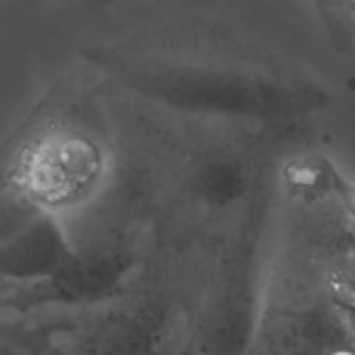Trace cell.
<instances>
[{
  "label": "cell",
  "mask_w": 355,
  "mask_h": 355,
  "mask_svg": "<svg viewBox=\"0 0 355 355\" xmlns=\"http://www.w3.org/2000/svg\"><path fill=\"white\" fill-rule=\"evenodd\" d=\"M331 198H335L339 202V206L352 216L355 223V183L345 179L339 171L333 179V189H331Z\"/></svg>",
  "instance_id": "obj_10"
},
{
  "label": "cell",
  "mask_w": 355,
  "mask_h": 355,
  "mask_svg": "<svg viewBox=\"0 0 355 355\" xmlns=\"http://www.w3.org/2000/svg\"><path fill=\"white\" fill-rule=\"evenodd\" d=\"M339 4H341V8H343V12L355 21V0H339Z\"/></svg>",
  "instance_id": "obj_11"
},
{
  "label": "cell",
  "mask_w": 355,
  "mask_h": 355,
  "mask_svg": "<svg viewBox=\"0 0 355 355\" xmlns=\"http://www.w3.org/2000/svg\"><path fill=\"white\" fill-rule=\"evenodd\" d=\"M327 27L329 37L339 50H349L354 46V21L343 12L339 0H310Z\"/></svg>",
  "instance_id": "obj_9"
},
{
  "label": "cell",
  "mask_w": 355,
  "mask_h": 355,
  "mask_svg": "<svg viewBox=\"0 0 355 355\" xmlns=\"http://www.w3.org/2000/svg\"><path fill=\"white\" fill-rule=\"evenodd\" d=\"M135 268V254L125 243L75 248L50 275L27 283H0V310L35 312L44 308L94 306L114 297Z\"/></svg>",
  "instance_id": "obj_3"
},
{
  "label": "cell",
  "mask_w": 355,
  "mask_h": 355,
  "mask_svg": "<svg viewBox=\"0 0 355 355\" xmlns=\"http://www.w3.org/2000/svg\"><path fill=\"white\" fill-rule=\"evenodd\" d=\"M104 171L106 154L96 137L77 127L54 125L23 144L8 179L10 189L56 214L87 200Z\"/></svg>",
  "instance_id": "obj_2"
},
{
  "label": "cell",
  "mask_w": 355,
  "mask_h": 355,
  "mask_svg": "<svg viewBox=\"0 0 355 355\" xmlns=\"http://www.w3.org/2000/svg\"><path fill=\"white\" fill-rule=\"evenodd\" d=\"M339 168L322 154H304L289 160L283 168V185L291 200L316 206L331 198L333 179Z\"/></svg>",
  "instance_id": "obj_7"
},
{
  "label": "cell",
  "mask_w": 355,
  "mask_h": 355,
  "mask_svg": "<svg viewBox=\"0 0 355 355\" xmlns=\"http://www.w3.org/2000/svg\"><path fill=\"white\" fill-rule=\"evenodd\" d=\"M193 196L210 208L235 204L248 187V173L239 158L227 152H212L200 158L189 179Z\"/></svg>",
  "instance_id": "obj_6"
},
{
  "label": "cell",
  "mask_w": 355,
  "mask_h": 355,
  "mask_svg": "<svg viewBox=\"0 0 355 355\" xmlns=\"http://www.w3.org/2000/svg\"><path fill=\"white\" fill-rule=\"evenodd\" d=\"M320 275L329 300L355 331V243H341L322 258Z\"/></svg>",
  "instance_id": "obj_8"
},
{
  "label": "cell",
  "mask_w": 355,
  "mask_h": 355,
  "mask_svg": "<svg viewBox=\"0 0 355 355\" xmlns=\"http://www.w3.org/2000/svg\"><path fill=\"white\" fill-rule=\"evenodd\" d=\"M293 258L279 275L258 327V355H355V331L327 295L320 262Z\"/></svg>",
  "instance_id": "obj_1"
},
{
  "label": "cell",
  "mask_w": 355,
  "mask_h": 355,
  "mask_svg": "<svg viewBox=\"0 0 355 355\" xmlns=\"http://www.w3.org/2000/svg\"><path fill=\"white\" fill-rule=\"evenodd\" d=\"M58 216L15 189L0 193V283H27L62 266L73 254Z\"/></svg>",
  "instance_id": "obj_4"
},
{
  "label": "cell",
  "mask_w": 355,
  "mask_h": 355,
  "mask_svg": "<svg viewBox=\"0 0 355 355\" xmlns=\"http://www.w3.org/2000/svg\"><path fill=\"white\" fill-rule=\"evenodd\" d=\"M162 320L150 304L100 308L64 341L67 355H160Z\"/></svg>",
  "instance_id": "obj_5"
}]
</instances>
